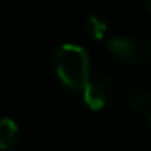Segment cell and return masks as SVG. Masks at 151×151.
I'll return each instance as SVG.
<instances>
[{
	"instance_id": "6da1fadb",
	"label": "cell",
	"mask_w": 151,
	"mask_h": 151,
	"mask_svg": "<svg viewBox=\"0 0 151 151\" xmlns=\"http://www.w3.org/2000/svg\"><path fill=\"white\" fill-rule=\"evenodd\" d=\"M55 68L60 81L70 89H85L89 83L88 54L80 46H60L55 52Z\"/></svg>"
},
{
	"instance_id": "ba28073f",
	"label": "cell",
	"mask_w": 151,
	"mask_h": 151,
	"mask_svg": "<svg viewBox=\"0 0 151 151\" xmlns=\"http://www.w3.org/2000/svg\"><path fill=\"white\" fill-rule=\"evenodd\" d=\"M145 5H146L148 12H150V13H151V0H145Z\"/></svg>"
},
{
	"instance_id": "277c9868",
	"label": "cell",
	"mask_w": 151,
	"mask_h": 151,
	"mask_svg": "<svg viewBox=\"0 0 151 151\" xmlns=\"http://www.w3.org/2000/svg\"><path fill=\"white\" fill-rule=\"evenodd\" d=\"M18 140V125L12 119H0V150L13 146Z\"/></svg>"
},
{
	"instance_id": "3957f363",
	"label": "cell",
	"mask_w": 151,
	"mask_h": 151,
	"mask_svg": "<svg viewBox=\"0 0 151 151\" xmlns=\"http://www.w3.org/2000/svg\"><path fill=\"white\" fill-rule=\"evenodd\" d=\"M83 99H85L88 107L98 111V109H101L106 104V89L99 83L89 81L86 85V88L83 89Z\"/></svg>"
},
{
	"instance_id": "5b68a950",
	"label": "cell",
	"mask_w": 151,
	"mask_h": 151,
	"mask_svg": "<svg viewBox=\"0 0 151 151\" xmlns=\"http://www.w3.org/2000/svg\"><path fill=\"white\" fill-rule=\"evenodd\" d=\"M86 29H88V33L91 37L101 41L102 37L106 36V33H107V24H106V21H102L99 17H89L88 21H86Z\"/></svg>"
},
{
	"instance_id": "52a82bcc",
	"label": "cell",
	"mask_w": 151,
	"mask_h": 151,
	"mask_svg": "<svg viewBox=\"0 0 151 151\" xmlns=\"http://www.w3.org/2000/svg\"><path fill=\"white\" fill-rule=\"evenodd\" d=\"M143 52H145V54H146V55L151 59V42H146V44L143 46Z\"/></svg>"
},
{
	"instance_id": "8992f818",
	"label": "cell",
	"mask_w": 151,
	"mask_h": 151,
	"mask_svg": "<svg viewBox=\"0 0 151 151\" xmlns=\"http://www.w3.org/2000/svg\"><path fill=\"white\" fill-rule=\"evenodd\" d=\"M128 102H130L132 109H135V111H143V109H146L151 102L150 93H146V91L133 93V94L130 96V99H128Z\"/></svg>"
},
{
	"instance_id": "9c48e42d",
	"label": "cell",
	"mask_w": 151,
	"mask_h": 151,
	"mask_svg": "<svg viewBox=\"0 0 151 151\" xmlns=\"http://www.w3.org/2000/svg\"><path fill=\"white\" fill-rule=\"evenodd\" d=\"M148 125L151 127V112H150V115H148Z\"/></svg>"
},
{
	"instance_id": "7a4b0ae2",
	"label": "cell",
	"mask_w": 151,
	"mask_h": 151,
	"mask_svg": "<svg viewBox=\"0 0 151 151\" xmlns=\"http://www.w3.org/2000/svg\"><path fill=\"white\" fill-rule=\"evenodd\" d=\"M107 47L114 55L120 57L125 62H133V60L137 59L138 52H140L137 44H135L133 41L127 39V37H112V39L109 41Z\"/></svg>"
}]
</instances>
